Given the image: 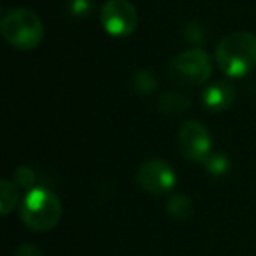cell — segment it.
Masks as SVG:
<instances>
[{"label": "cell", "instance_id": "cell-1", "mask_svg": "<svg viewBox=\"0 0 256 256\" xmlns=\"http://www.w3.org/2000/svg\"><path fill=\"white\" fill-rule=\"evenodd\" d=\"M216 62L228 78H244L256 65V36L251 32H234L220 40Z\"/></svg>", "mask_w": 256, "mask_h": 256}, {"label": "cell", "instance_id": "cell-2", "mask_svg": "<svg viewBox=\"0 0 256 256\" xmlns=\"http://www.w3.org/2000/svg\"><path fill=\"white\" fill-rule=\"evenodd\" d=\"M62 218L60 198L48 188L28 190L22 206V220L30 230L48 232L58 224Z\"/></svg>", "mask_w": 256, "mask_h": 256}, {"label": "cell", "instance_id": "cell-3", "mask_svg": "<svg viewBox=\"0 0 256 256\" xmlns=\"http://www.w3.org/2000/svg\"><path fill=\"white\" fill-rule=\"evenodd\" d=\"M0 32L16 50H34L44 37L42 20L30 9H12L2 18Z\"/></svg>", "mask_w": 256, "mask_h": 256}, {"label": "cell", "instance_id": "cell-4", "mask_svg": "<svg viewBox=\"0 0 256 256\" xmlns=\"http://www.w3.org/2000/svg\"><path fill=\"white\" fill-rule=\"evenodd\" d=\"M210 58L200 48H193L178 54L168 65V78L174 84L182 88H195L210 78Z\"/></svg>", "mask_w": 256, "mask_h": 256}, {"label": "cell", "instance_id": "cell-5", "mask_svg": "<svg viewBox=\"0 0 256 256\" xmlns=\"http://www.w3.org/2000/svg\"><path fill=\"white\" fill-rule=\"evenodd\" d=\"M100 23L112 37H126L136 32L139 14L130 0H106L100 9Z\"/></svg>", "mask_w": 256, "mask_h": 256}, {"label": "cell", "instance_id": "cell-6", "mask_svg": "<svg viewBox=\"0 0 256 256\" xmlns=\"http://www.w3.org/2000/svg\"><path fill=\"white\" fill-rule=\"evenodd\" d=\"M179 144L184 156L192 162H204L210 156V148H212V139L207 130V126L200 121L190 120L179 130Z\"/></svg>", "mask_w": 256, "mask_h": 256}, {"label": "cell", "instance_id": "cell-7", "mask_svg": "<svg viewBox=\"0 0 256 256\" xmlns=\"http://www.w3.org/2000/svg\"><path fill=\"white\" fill-rule=\"evenodd\" d=\"M137 182L140 188L153 195H164L176 184V172L167 162L160 158L146 160L137 170Z\"/></svg>", "mask_w": 256, "mask_h": 256}, {"label": "cell", "instance_id": "cell-8", "mask_svg": "<svg viewBox=\"0 0 256 256\" xmlns=\"http://www.w3.org/2000/svg\"><path fill=\"white\" fill-rule=\"evenodd\" d=\"M235 90L230 82L218 81L207 86L202 93V104L209 110H224L234 104Z\"/></svg>", "mask_w": 256, "mask_h": 256}, {"label": "cell", "instance_id": "cell-9", "mask_svg": "<svg viewBox=\"0 0 256 256\" xmlns=\"http://www.w3.org/2000/svg\"><path fill=\"white\" fill-rule=\"evenodd\" d=\"M190 104H192V98L186 93L167 92L158 98V109L165 114H178L188 109Z\"/></svg>", "mask_w": 256, "mask_h": 256}, {"label": "cell", "instance_id": "cell-10", "mask_svg": "<svg viewBox=\"0 0 256 256\" xmlns=\"http://www.w3.org/2000/svg\"><path fill=\"white\" fill-rule=\"evenodd\" d=\"M193 202L186 195H174L167 202V212L178 221H186L193 214Z\"/></svg>", "mask_w": 256, "mask_h": 256}, {"label": "cell", "instance_id": "cell-11", "mask_svg": "<svg viewBox=\"0 0 256 256\" xmlns=\"http://www.w3.org/2000/svg\"><path fill=\"white\" fill-rule=\"evenodd\" d=\"M18 204V192H16L14 182L9 179L2 181V188H0V212L2 216H8Z\"/></svg>", "mask_w": 256, "mask_h": 256}, {"label": "cell", "instance_id": "cell-12", "mask_svg": "<svg viewBox=\"0 0 256 256\" xmlns=\"http://www.w3.org/2000/svg\"><path fill=\"white\" fill-rule=\"evenodd\" d=\"M134 88L140 95H150L156 88V78L148 70H139L134 74Z\"/></svg>", "mask_w": 256, "mask_h": 256}, {"label": "cell", "instance_id": "cell-13", "mask_svg": "<svg viewBox=\"0 0 256 256\" xmlns=\"http://www.w3.org/2000/svg\"><path fill=\"white\" fill-rule=\"evenodd\" d=\"M204 165H206L207 172H209V174H212V176H223V174H226L228 168H230L228 156H226V154H221V153L210 154V156L204 162Z\"/></svg>", "mask_w": 256, "mask_h": 256}, {"label": "cell", "instance_id": "cell-14", "mask_svg": "<svg viewBox=\"0 0 256 256\" xmlns=\"http://www.w3.org/2000/svg\"><path fill=\"white\" fill-rule=\"evenodd\" d=\"M14 181L20 188H25V190H32L34 184H36V174L30 167L23 165V167L16 168V174H14Z\"/></svg>", "mask_w": 256, "mask_h": 256}, {"label": "cell", "instance_id": "cell-15", "mask_svg": "<svg viewBox=\"0 0 256 256\" xmlns=\"http://www.w3.org/2000/svg\"><path fill=\"white\" fill-rule=\"evenodd\" d=\"M68 9H70L72 16H78V18H82V16H88L93 9V2L92 0H70L68 4Z\"/></svg>", "mask_w": 256, "mask_h": 256}, {"label": "cell", "instance_id": "cell-16", "mask_svg": "<svg viewBox=\"0 0 256 256\" xmlns=\"http://www.w3.org/2000/svg\"><path fill=\"white\" fill-rule=\"evenodd\" d=\"M14 256H44V252L37 248L36 244L30 242H23L22 246H18V249L14 251Z\"/></svg>", "mask_w": 256, "mask_h": 256}]
</instances>
